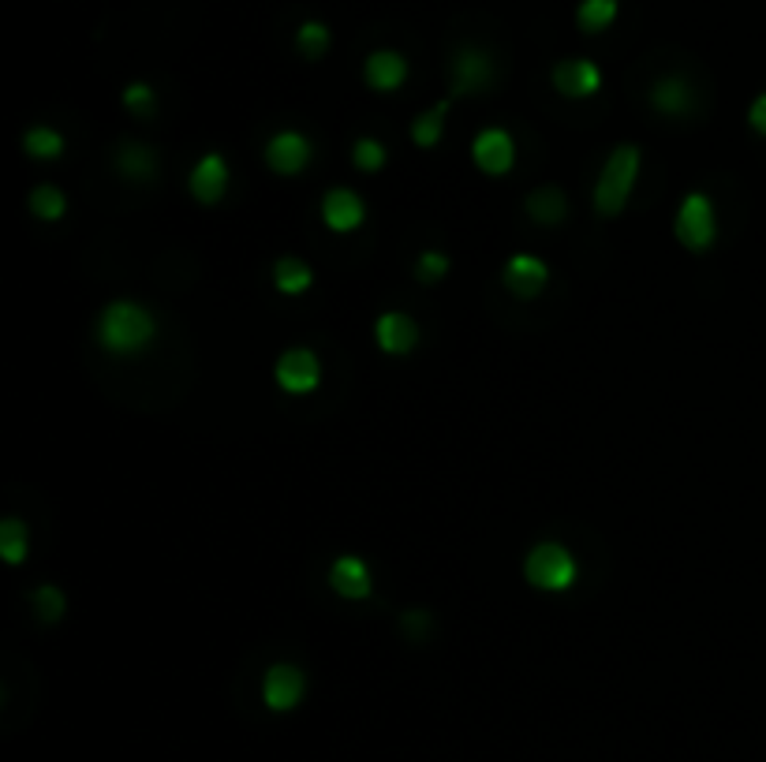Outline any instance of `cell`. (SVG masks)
Wrapping results in <instances>:
<instances>
[{
    "instance_id": "52a82bcc",
    "label": "cell",
    "mask_w": 766,
    "mask_h": 762,
    "mask_svg": "<svg viewBox=\"0 0 766 762\" xmlns=\"http://www.w3.org/2000/svg\"><path fill=\"white\" fill-rule=\"evenodd\" d=\"M311 158H314V142L303 131H278L270 139V147H265V161L281 177H300L306 164H311Z\"/></svg>"
},
{
    "instance_id": "7c38bea8",
    "label": "cell",
    "mask_w": 766,
    "mask_h": 762,
    "mask_svg": "<svg viewBox=\"0 0 766 762\" xmlns=\"http://www.w3.org/2000/svg\"><path fill=\"white\" fill-rule=\"evenodd\" d=\"M546 281H550V265L543 259H535V254H513L505 265V284L520 300H535L546 288Z\"/></svg>"
},
{
    "instance_id": "484cf974",
    "label": "cell",
    "mask_w": 766,
    "mask_h": 762,
    "mask_svg": "<svg viewBox=\"0 0 766 762\" xmlns=\"http://www.w3.org/2000/svg\"><path fill=\"white\" fill-rule=\"evenodd\" d=\"M27 550H30V534H27V528L19 520H4L0 523V553H4V561L12 564H23V558H27Z\"/></svg>"
},
{
    "instance_id": "d6986e66",
    "label": "cell",
    "mask_w": 766,
    "mask_h": 762,
    "mask_svg": "<svg viewBox=\"0 0 766 762\" xmlns=\"http://www.w3.org/2000/svg\"><path fill=\"white\" fill-rule=\"evenodd\" d=\"M565 213H568V202L557 188H538V191L527 194V218L531 221L557 224V221H565Z\"/></svg>"
},
{
    "instance_id": "2e32d148",
    "label": "cell",
    "mask_w": 766,
    "mask_h": 762,
    "mask_svg": "<svg viewBox=\"0 0 766 762\" xmlns=\"http://www.w3.org/2000/svg\"><path fill=\"white\" fill-rule=\"evenodd\" d=\"M224 191H229V164H224L221 153H206V158H199V164L191 169V194H195L199 202H221Z\"/></svg>"
},
{
    "instance_id": "3957f363",
    "label": "cell",
    "mask_w": 766,
    "mask_h": 762,
    "mask_svg": "<svg viewBox=\"0 0 766 762\" xmlns=\"http://www.w3.org/2000/svg\"><path fill=\"white\" fill-rule=\"evenodd\" d=\"M524 575H527V583L535 586V591L561 594V591H568V586L576 583L579 564H576V558H572V550H565L561 542H538L535 550L527 553Z\"/></svg>"
},
{
    "instance_id": "7a4b0ae2",
    "label": "cell",
    "mask_w": 766,
    "mask_h": 762,
    "mask_svg": "<svg viewBox=\"0 0 766 762\" xmlns=\"http://www.w3.org/2000/svg\"><path fill=\"white\" fill-rule=\"evenodd\" d=\"M639 161H643V153L639 147H632V142L609 153L606 169H602V177L595 183V210L602 218H617L628 205L632 188H636V180H639Z\"/></svg>"
},
{
    "instance_id": "7402d4cb",
    "label": "cell",
    "mask_w": 766,
    "mask_h": 762,
    "mask_svg": "<svg viewBox=\"0 0 766 762\" xmlns=\"http://www.w3.org/2000/svg\"><path fill=\"white\" fill-rule=\"evenodd\" d=\"M333 46V30L322 23V19H306V23H300V30H295V49L306 57V60H319L330 53Z\"/></svg>"
},
{
    "instance_id": "f546056e",
    "label": "cell",
    "mask_w": 766,
    "mask_h": 762,
    "mask_svg": "<svg viewBox=\"0 0 766 762\" xmlns=\"http://www.w3.org/2000/svg\"><path fill=\"white\" fill-rule=\"evenodd\" d=\"M445 273H448V259H445L442 251H423V254H419V265H415L419 281L434 284V281H442Z\"/></svg>"
},
{
    "instance_id": "e0dca14e",
    "label": "cell",
    "mask_w": 766,
    "mask_h": 762,
    "mask_svg": "<svg viewBox=\"0 0 766 762\" xmlns=\"http://www.w3.org/2000/svg\"><path fill=\"white\" fill-rule=\"evenodd\" d=\"M692 101H696V94H692L688 82L677 76H666L651 87V106H655L662 117H684V112L692 109Z\"/></svg>"
},
{
    "instance_id": "5bb4252c",
    "label": "cell",
    "mask_w": 766,
    "mask_h": 762,
    "mask_svg": "<svg viewBox=\"0 0 766 762\" xmlns=\"http://www.w3.org/2000/svg\"><path fill=\"white\" fill-rule=\"evenodd\" d=\"M330 586L341 599L363 602V599H371V591H374V575L366 569V561L360 558H336L330 569Z\"/></svg>"
},
{
    "instance_id": "9c48e42d",
    "label": "cell",
    "mask_w": 766,
    "mask_h": 762,
    "mask_svg": "<svg viewBox=\"0 0 766 762\" xmlns=\"http://www.w3.org/2000/svg\"><path fill=\"white\" fill-rule=\"evenodd\" d=\"M602 87V68L587 57H572V60H557L554 64V90L561 98H591L598 94Z\"/></svg>"
},
{
    "instance_id": "ba28073f",
    "label": "cell",
    "mask_w": 766,
    "mask_h": 762,
    "mask_svg": "<svg viewBox=\"0 0 766 762\" xmlns=\"http://www.w3.org/2000/svg\"><path fill=\"white\" fill-rule=\"evenodd\" d=\"M472 158L486 177H505L516 164V142L505 128H486L472 142Z\"/></svg>"
},
{
    "instance_id": "8fae6325",
    "label": "cell",
    "mask_w": 766,
    "mask_h": 762,
    "mask_svg": "<svg viewBox=\"0 0 766 762\" xmlns=\"http://www.w3.org/2000/svg\"><path fill=\"white\" fill-rule=\"evenodd\" d=\"M363 79L377 94H393V90H401L407 82V57L396 53V49H374L363 60Z\"/></svg>"
},
{
    "instance_id": "d4e9b609",
    "label": "cell",
    "mask_w": 766,
    "mask_h": 762,
    "mask_svg": "<svg viewBox=\"0 0 766 762\" xmlns=\"http://www.w3.org/2000/svg\"><path fill=\"white\" fill-rule=\"evenodd\" d=\"M23 150L30 158H42V161H53L64 153V136L53 128H30L23 136Z\"/></svg>"
},
{
    "instance_id": "9a60e30c",
    "label": "cell",
    "mask_w": 766,
    "mask_h": 762,
    "mask_svg": "<svg viewBox=\"0 0 766 762\" xmlns=\"http://www.w3.org/2000/svg\"><path fill=\"white\" fill-rule=\"evenodd\" d=\"M374 341L382 352L390 355H407L419 344V325L401 311H385L374 325Z\"/></svg>"
},
{
    "instance_id": "ac0fdd59",
    "label": "cell",
    "mask_w": 766,
    "mask_h": 762,
    "mask_svg": "<svg viewBox=\"0 0 766 762\" xmlns=\"http://www.w3.org/2000/svg\"><path fill=\"white\" fill-rule=\"evenodd\" d=\"M621 16V0H579L576 4V27L584 34H602L617 23Z\"/></svg>"
},
{
    "instance_id": "4dcf8cb0",
    "label": "cell",
    "mask_w": 766,
    "mask_h": 762,
    "mask_svg": "<svg viewBox=\"0 0 766 762\" xmlns=\"http://www.w3.org/2000/svg\"><path fill=\"white\" fill-rule=\"evenodd\" d=\"M748 123L755 131H759V136H766V94H759L752 101V109H748Z\"/></svg>"
},
{
    "instance_id": "603a6c76",
    "label": "cell",
    "mask_w": 766,
    "mask_h": 762,
    "mask_svg": "<svg viewBox=\"0 0 766 762\" xmlns=\"http://www.w3.org/2000/svg\"><path fill=\"white\" fill-rule=\"evenodd\" d=\"M120 172H124L128 180H153V172H158V153L139 147V142H128V147L120 150Z\"/></svg>"
},
{
    "instance_id": "cb8c5ba5",
    "label": "cell",
    "mask_w": 766,
    "mask_h": 762,
    "mask_svg": "<svg viewBox=\"0 0 766 762\" xmlns=\"http://www.w3.org/2000/svg\"><path fill=\"white\" fill-rule=\"evenodd\" d=\"M64 210H68V199H64V191L53 188V183H42V188L30 191V213H34V218L57 221V218H64Z\"/></svg>"
},
{
    "instance_id": "f1b7e54d",
    "label": "cell",
    "mask_w": 766,
    "mask_h": 762,
    "mask_svg": "<svg viewBox=\"0 0 766 762\" xmlns=\"http://www.w3.org/2000/svg\"><path fill=\"white\" fill-rule=\"evenodd\" d=\"M34 605H38V613H42V621H60L64 616V594H60V586H38L34 591Z\"/></svg>"
},
{
    "instance_id": "4316f807",
    "label": "cell",
    "mask_w": 766,
    "mask_h": 762,
    "mask_svg": "<svg viewBox=\"0 0 766 762\" xmlns=\"http://www.w3.org/2000/svg\"><path fill=\"white\" fill-rule=\"evenodd\" d=\"M352 161H355V169H360V172H377L385 164V147L377 139L366 136V139H360L352 147Z\"/></svg>"
},
{
    "instance_id": "30bf717a",
    "label": "cell",
    "mask_w": 766,
    "mask_h": 762,
    "mask_svg": "<svg viewBox=\"0 0 766 762\" xmlns=\"http://www.w3.org/2000/svg\"><path fill=\"white\" fill-rule=\"evenodd\" d=\"M494 87V57L486 49L464 46L453 57V90L456 94H478Z\"/></svg>"
},
{
    "instance_id": "5b68a950",
    "label": "cell",
    "mask_w": 766,
    "mask_h": 762,
    "mask_svg": "<svg viewBox=\"0 0 766 762\" xmlns=\"http://www.w3.org/2000/svg\"><path fill=\"white\" fill-rule=\"evenodd\" d=\"M306 695V676L303 669H295L289 662H278L265 669L262 676V703L273 710V714H289L303 703Z\"/></svg>"
},
{
    "instance_id": "4fadbf2b",
    "label": "cell",
    "mask_w": 766,
    "mask_h": 762,
    "mask_svg": "<svg viewBox=\"0 0 766 762\" xmlns=\"http://www.w3.org/2000/svg\"><path fill=\"white\" fill-rule=\"evenodd\" d=\"M366 218V205L363 199L355 191L349 188H333V191H325V199H322V221L330 224L333 232H352V229H360Z\"/></svg>"
},
{
    "instance_id": "ffe728a7",
    "label": "cell",
    "mask_w": 766,
    "mask_h": 762,
    "mask_svg": "<svg viewBox=\"0 0 766 762\" xmlns=\"http://www.w3.org/2000/svg\"><path fill=\"white\" fill-rule=\"evenodd\" d=\"M273 284H278V292L284 295H303L306 288L314 284V273L303 259H281L273 265Z\"/></svg>"
},
{
    "instance_id": "6da1fadb",
    "label": "cell",
    "mask_w": 766,
    "mask_h": 762,
    "mask_svg": "<svg viewBox=\"0 0 766 762\" xmlns=\"http://www.w3.org/2000/svg\"><path fill=\"white\" fill-rule=\"evenodd\" d=\"M153 333H158V325H153V314L147 307L131 303V300H117L109 303L105 311H101V322H98V341L109 348V352L117 355H135L142 352Z\"/></svg>"
},
{
    "instance_id": "1f68e13d",
    "label": "cell",
    "mask_w": 766,
    "mask_h": 762,
    "mask_svg": "<svg viewBox=\"0 0 766 762\" xmlns=\"http://www.w3.org/2000/svg\"><path fill=\"white\" fill-rule=\"evenodd\" d=\"M426 621H431V616H426V613H415V610H412V613H404V628H407V632H412V635H415V632L423 635V632H426Z\"/></svg>"
},
{
    "instance_id": "8992f818",
    "label": "cell",
    "mask_w": 766,
    "mask_h": 762,
    "mask_svg": "<svg viewBox=\"0 0 766 762\" xmlns=\"http://www.w3.org/2000/svg\"><path fill=\"white\" fill-rule=\"evenodd\" d=\"M273 378H278V385L284 389V393L306 397V393H314V389H319L322 363H319V355H314L311 348H289V352L278 359V367H273Z\"/></svg>"
},
{
    "instance_id": "277c9868",
    "label": "cell",
    "mask_w": 766,
    "mask_h": 762,
    "mask_svg": "<svg viewBox=\"0 0 766 762\" xmlns=\"http://www.w3.org/2000/svg\"><path fill=\"white\" fill-rule=\"evenodd\" d=\"M673 232H677L681 247H688V251H707L714 243V235H718V221H714V205L707 194H699V191L684 194L677 221H673Z\"/></svg>"
},
{
    "instance_id": "83f0119b",
    "label": "cell",
    "mask_w": 766,
    "mask_h": 762,
    "mask_svg": "<svg viewBox=\"0 0 766 762\" xmlns=\"http://www.w3.org/2000/svg\"><path fill=\"white\" fill-rule=\"evenodd\" d=\"M124 106L135 112V117H153V109H158V94H153L150 82H131L124 90Z\"/></svg>"
},
{
    "instance_id": "44dd1931",
    "label": "cell",
    "mask_w": 766,
    "mask_h": 762,
    "mask_svg": "<svg viewBox=\"0 0 766 762\" xmlns=\"http://www.w3.org/2000/svg\"><path fill=\"white\" fill-rule=\"evenodd\" d=\"M445 117H448V101H437L434 109L419 112L415 123H412V142L423 150H434L437 142H442V128H445Z\"/></svg>"
}]
</instances>
